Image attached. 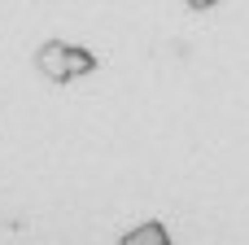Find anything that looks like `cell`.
<instances>
[{"mask_svg": "<svg viewBox=\"0 0 249 245\" xmlns=\"http://www.w3.org/2000/svg\"><path fill=\"white\" fill-rule=\"evenodd\" d=\"M35 70L48 79V83H74L83 75L96 70V53L79 48V44H61V39H48L39 53H35Z\"/></svg>", "mask_w": 249, "mask_h": 245, "instance_id": "cell-1", "label": "cell"}, {"mask_svg": "<svg viewBox=\"0 0 249 245\" xmlns=\"http://www.w3.org/2000/svg\"><path fill=\"white\" fill-rule=\"evenodd\" d=\"M118 245H171V232H166L162 224H140V228L123 232Z\"/></svg>", "mask_w": 249, "mask_h": 245, "instance_id": "cell-2", "label": "cell"}, {"mask_svg": "<svg viewBox=\"0 0 249 245\" xmlns=\"http://www.w3.org/2000/svg\"><path fill=\"white\" fill-rule=\"evenodd\" d=\"M219 0H188V9H214Z\"/></svg>", "mask_w": 249, "mask_h": 245, "instance_id": "cell-3", "label": "cell"}]
</instances>
